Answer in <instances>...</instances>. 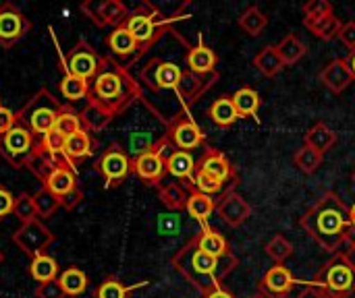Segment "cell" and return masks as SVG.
<instances>
[{
    "instance_id": "obj_55",
    "label": "cell",
    "mask_w": 355,
    "mask_h": 298,
    "mask_svg": "<svg viewBox=\"0 0 355 298\" xmlns=\"http://www.w3.org/2000/svg\"><path fill=\"white\" fill-rule=\"evenodd\" d=\"M347 64H349V71H352V77H354V83H355V50L347 54Z\"/></svg>"
},
{
    "instance_id": "obj_5",
    "label": "cell",
    "mask_w": 355,
    "mask_h": 298,
    "mask_svg": "<svg viewBox=\"0 0 355 298\" xmlns=\"http://www.w3.org/2000/svg\"><path fill=\"white\" fill-rule=\"evenodd\" d=\"M179 19H185L183 12L175 15V17H168L164 15L156 4L152 2H141L137 4L133 10H129L127 19L123 21V25L131 31V35L135 37L137 46H139V58L150 50L154 48L160 37L171 29V25Z\"/></svg>"
},
{
    "instance_id": "obj_25",
    "label": "cell",
    "mask_w": 355,
    "mask_h": 298,
    "mask_svg": "<svg viewBox=\"0 0 355 298\" xmlns=\"http://www.w3.org/2000/svg\"><path fill=\"white\" fill-rule=\"evenodd\" d=\"M158 197L162 201V205L171 212H181L187 205L189 199V185L187 183H179V180H171V183H160L158 185Z\"/></svg>"
},
{
    "instance_id": "obj_1",
    "label": "cell",
    "mask_w": 355,
    "mask_h": 298,
    "mask_svg": "<svg viewBox=\"0 0 355 298\" xmlns=\"http://www.w3.org/2000/svg\"><path fill=\"white\" fill-rule=\"evenodd\" d=\"M137 100H144L139 81L114 56H102L100 71L89 81L87 104L79 114L83 129L89 133L102 131Z\"/></svg>"
},
{
    "instance_id": "obj_46",
    "label": "cell",
    "mask_w": 355,
    "mask_h": 298,
    "mask_svg": "<svg viewBox=\"0 0 355 298\" xmlns=\"http://www.w3.org/2000/svg\"><path fill=\"white\" fill-rule=\"evenodd\" d=\"M154 139H152V135L150 133H146V131H137V133H133L131 137H129V151L127 153H131L133 158H137V156H141V153H146L148 149H152L154 147Z\"/></svg>"
},
{
    "instance_id": "obj_35",
    "label": "cell",
    "mask_w": 355,
    "mask_h": 298,
    "mask_svg": "<svg viewBox=\"0 0 355 298\" xmlns=\"http://www.w3.org/2000/svg\"><path fill=\"white\" fill-rule=\"evenodd\" d=\"M304 25H306V29H310L318 39H322V41H333V39H337L339 37V33H341V27H343V23H341V19L333 12V15H327V17H322V19H316V21H304Z\"/></svg>"
},
{
    "instance_id": "obj_11",
    "label": "cell",
    "mask_w": 355,
    "mask_h": 298,
    "mask_svg": "<svg viewBox=\"0 0 355 298\" xmlns=\"http://www.w3.org/2000/svg\"><path fill=\"white\" fill-rule=\"evenodd\" d=\"M164 137L168 139V143L175 149L189 151V153H191V149H198V147H202L206 143V135L196 124V120L187 114V110L177 112V114H173L166 120V133H164Z\"/></svg>"
},
{
    "instance_id": "obj_13",
    "label": "cell",
    "mask_w": 355,
    "mask_h": 298,
    "mask_svg": "<svg viewBox=\"0 0 355 298\" xmlns=\"http://www.w3.org/2000/svg\"><path fill=\"white\" fill-rule=\"evenodd\" d=\"M54 241H56L54 232L50 228H46V224L42 220H31L27 224H21L12 234V243L29 259H33L42 253H48V247Z\"/></svg>"
},
{
    "instance_id": "obj_58",
    "label": "cell",
    "mask_w": 355,
    "mask_h": 298,
    "mask_svg": "<svg viewBox=\"0 0 355 298\" xmlns=\"http://www.w3.org/2000/svg\"><path fill=\"white\" fill-rule=\"evenodd\" d=\"M250 298H266V297H264V295H260V292H256V295H252Z\"/></svg>"
},
{
    "instance_id": "obj_52",
    "label": "cell",
    "mask_w": 355,
    "mask_h": 298,
    "mask_svg": "<svg viewBox=\"0 0 355 298\" xmlns=\"http://www.w3.org/2000/svg\"><path fill=\"white\" fill-rule=\"evenodd\" d=\"M15 124H17V116H15V112L0 104V135H2V133H6L8 129H12Z\"/></svg>"
},
{
    "instance_id": "obj_54",
    "label": "cell",
    "mask_w": 355,
    "mask_h": 298,
    "mask_svg": "<svg viewBox=\"0 0 355 298\" xmlns=\"http://www.w3.org/2000/svg\"><path fill=\"white\" fill-rule=\"evenodd\" d=\"M297 298H324V295H322L316 286H306V288L300 292V297Z\"/></svg>"
},
{
    "instance_id": "obj_30",
    "label": "cell",
    "mask_w": 355,
    "mask_h": 298,
    "mask_svg": "<svg viewBox=\"0 0 355 298\" xmlns=\"http://www.w3.org/2000/svg\"><path fill=\"white\" fill-rule=\"evenodd\" d=\"M231 100H233V106H235L239 118L256 116L258 110H260V104H262V102H260V93H258L254 87H250V85L239 87V89L231 95Z\"/></svg>"
},
{
    "instance_id": "obj_15",
    "label": "cell",
    "mask_w": 355,
    "mask_h": 298,
    "mask_svg": "<svg viewBox=\"0 0 355 298\" xmlns=\"http://www.w3.org/2000/svg\"><path fill=\"white\" fill-rule=\"evenodd\" d=\"M31 29L29 17L21 8H17L12 2L0 4V46L4 50L12 48L17 41H21Z\"/></svg>"
},
{
    "instance_id": "obj_22",
    "label": "cell",
    "mask_w": 355,
    "mask_h": 298,
    "mask_svg": "<svg viewBox=\"0 0 355 298\" xmlns=\"http://www.w3.org/2000/svg\"><path fill=\"white\" fill-rule=\"evenodd\" d=\"M40 180H42V189H46L58 199L77 187V174L73 166H56L50 172H46Z\"/></svg>"
},
{
    "instance_id": "obj_6",
    "label": "cell",
    "mask_w": 355,
    "mask_h": 298,
    "mask_svg": "<svg viewBox=\"0 0 355 298\" xmlns=\"http://www.w3.org/2000/svg\"><path fill=\"white\" fill-rule=\"evenodd\" d=\"M64 110L67 106L58 102L46 87H42L23 104L19 112H15V116H17V124L29 129L35 137H44L46 133L54 131L56 120Z\"/></svg>"
},
{
    "instance_id": "obj_8",
    "label": "cell",
    "mask_w": 355,
    "mask_h": 298,
    "mask_svg": "<svg viewBox=\"0 0 355 298\" xmlns=\"http://www.w3.org/2000/svg\"><path fill=\"white\" fill-rule=\"evenodd\" d=\"M40 149V137H35L23 124H15L0 135V156L12 168H27Z\"/></svg>"
},
{
    "instance_id": "obj_28",
    "label": "cell",
    "mask_w": 355,
    "mask_h": 298,
    "mask_svg": "<svg viewBox=\"0 0 355 298\" xmlns=\"http://www.w3.org/2000/svg\"><path fill=\"white\" fill-rule=\"evenodd\" d=\"M27 272H29L31 280L37 282V284H46V282L58 280V274H60L56 259H54L52 255H48V253H42V255L33 257V259L29 261Z\"/></svg>"
},
{
    "instance_id": "obj_33",
    "label": "cell",
    "mask_w": 355,
    "mask_h": 298,
    "mask_svg": "<svg viewBox=\"0 0 355 298\" xmlns=\"http://www.w3.org/2000/svg\"><path fill=\"white\" fill-rule=\"evenodd\" d=\"M237 25H239V29H241L243 33H248L250 37H258V35H262V31H264L266 25H268V17H266V12H264L260 6L252 4V6H248V8L239 15Z\"/></svg>"
},
{
    "instance_id": "obj_36",
    "label": "cell",
    "mask_w": 355,
    "mask_h": 298,
    "mask_svg": "<svg viewBox=\"0 0 355 298\" xmlns=\"http://www.w3.org/2000/svg\"><path fill=\"white\" fill-rule=\"evenodd\" d=\"M252 64H254L264 77H268V79L277 77V75L285 68V64H283V60H281V56H279V52H277L275 46H264V48L254 56Z\"/></svg>"
},
{
    "instance_id": "obj_53",
    "label": "cell",
    "mask_w": 355,
    "mask_h": 298,
    "mask_svg": "<svg viewBox=\"0 0 355 298\" xmlns=\"http://www.w3.org/2000/svg\"><path fill=\"white\" fill-rule=\"evenodd\" d=\"M202 298H235V295L229 288H225L223 284H218L212 290H208L206 295H202Z\"/></svg>"
},
{
    "instance_id": "obj_20",
    "label": "cell",
    "mask_w": 355,
    "mask_h": 298,
    "mask_svg": "<svg viewBox=\"0 0 355 298\" xmlns=\"http://www.w3.org/2000/svg\"><path fill=\"white\" fill-rule=\"evenodd\" d=\"M106 46H108L110 54L116 58H129L131 64L139 60V46H137L135 37L131 35V31L123 23L106 35Z\"/></svg>"
},
{
    "instance_id": "obj_44",
    "label": "cell",
    "mask_w": 355,
    "mask_h": 298,
    "mask_svg": "<svg viewBox=\"0 0 355 298\" xmlns=\"http://www.w3.org/2000/svg\"><path fill=\"white\" fill-rule=\"evenodd\" d=\"M60 135H64V137H71L73 133H77V131H81L83 129V122H81V118H79V114L77 112H73L71 108H67L60 116H58V120H56V127H54Z\"/></svg>"
},
{
    "instance_id": "obj_14",
    "label": "cell",
    "mask_w": 355,
    "mask_h": 298,
    "mask_svg": "<svg viewBox=\"0 0 355 298\" xmlns=\"http://www.w3.org/2000/svg\"><path fill=\"white\" fill-rule=\"evenodd\" d=\"M100 60L102 56L89 46L87 39H79L62 60V73H71L75 77H81L85 81H92L96 73L100 71Z\"/></svg>"
},
{
    "instance_id": "obj_41",
    "label": "cell",
    "mask_w": 355,
    "mask_h": 298,
    "mask_svg": "<svg viewBox=\"0 0 355 298\" xmlns=\"http://www.w3.org/2000/svg\"><path fill=\"white\" fill-rule=\"evenodd\" d=\"M266 255L275 261V263H285L291 255H293V243L287 241L283 234H275L268 243H266Z\"/></svg>"
},
{
    "instance_id": "obj_56",
    "label": "cell",
    "mask_w": 355,
    "mask_h": 298,
    "mask_svg": "<svg viewBox=\"0 0 355 298\" xmlns=\"http://www.w3.org/2000/svg\"><path fill=\"white\" fill-rule=\"evenodd\" d=\"M347 255H349L352 263L355 266V239H352V241L347 243Z\"/></svg>"
},
{
    "instance_id": "obj_7",
    "label": "cell",
    "mask_w": 355,
    "mask_h": 298,
    "mask_svg": "<svg viewBox=\"0 0 355 298\" xmlns=\"http://www.w3.org/2000/svg\"><path fill=\"white\" fill-rule=\"evenodd\" d=\"M310 286H316L324 298H352L355 295V266L347 251L335 253L314 274Z\"/></svg>"
},
{
    "instance_id": "obj_38",
    "label": "cell",
    "mask_w": 355,
    "mask_h": 298,
    "mask_svg": "<svg viewBox=\"0 0 355 298\" xmlns=\"http://www.w3.org/2000/svg\"><path fill=\"white\" fill-rule=\"evenodd\" d=\"M144 284H146V282H144ZM144 284H137V286H125L119 278L108 276V278H104V280L96 286V290H94V298H129V295H131L135 288H139V286H144Z\"/></svg>"
},
{
    "instance_id": "obj_45",
    "label": "cell",
    "mask_w": 355,
    "mask_h": 298,
    "mask_svg": "<svg viewBox=\"0 0 355 298\" xmlns=\"http://www.w3.org/2000/svg\"><path fill=\"white\" fill-rule=\"evenodd\" d=\"M304 21H316V19H322L327 15H333V4L329 0H310L304 4Z\"/></svg>"
},
{
    "instance_id": "obj_34",
    "label": "cell",
    "mask_w": 355,
    "mask_h": 298,
    "mask_svg": "<svg viewBox=\"0 0 355 298\" xmlns=\"http://www.w3.org/2000/svg\"><path fill=\"white\" fill-rule=\"evenodd\" d=\"M92 135L89 131L81 129L77 133H73L71 137H67V143H64V156L75 164L79 160H85L92 156Z\"/></svg>"
},
{
    "instance_id": "obj_42",
    "label": "cell",
    "mask_w": 355,
    "mask_h": 298,
    "mask_svg": "<svg viewBox=\"0 0 355 298\" xmlns=\"http://www.w3.org/2000/svg\"><path fill=\"white\" fill-rule=\"evenodd\" d=\"M12 216L17 220H21V224H27L31 220H37L35 214V205H33V197L29 193H21L15 199V207H12Z\"/></svg>"
},
{
    "instance_id": "obj_60",
    "label": "cell",
    "mask_w": 355,
    "mask_h": 298,
    "mask_svg": "<svg viewBox=\"0 0 355 298\" xmlns=\"http://www.w3.org/2000/svg\"><path fill=\"white\" fill-rule=\"evenodd\" d=\"M354 183H355V172H354Z\"/></svg>"
},
{
    "instance_id": "obj_23",
    "label": "cell",
    "mask_w": 355,
    "mask_h": 298,
    "mask_svg": "<svg viewBox=\"0 0 355 298\" xmlns=\"http://www.w3.org/2000/svg\"><path fill=\"white\" fill-rule=\"evenodd\" d=\"M196 172V160L189 151H181V149H173L166 156V174L173 180L179 183H189L193 178Z\"/></svg>"
},
{
    "instance_id": "obj_57",
    "label": "cell",
    "mask_w": 355,
    "mask_h": 298,
    "mask_svg": "<svg viewBox=\"0 0 355 298\" xmlns=\"http://www.w3.org/2000/svg\"><path fill=\"white\" fill-rule=\"evenodd\" d=\"M349 222H352V230H354V236L352 239H355V203L349 207Z\"/></svg>"
},
{
    "instance_id": "obj_9",
    "label": "cell",
    "mask_w": 355,
    "mask_h": 298,
    "mask_svg": "<svg viewBox=\"0 0 355 298\" xmlns=\"http://www.w3.org/2000/svg\"><path fill=\"white\" fill-rule=\"evenodd\" d=\"M185 73H187V66L181 68L173 60L154 58L146 66H141V71H139V83H144L146 87H150L156 93L175 91L179 95V89H181V83L185 79Z\"/></svg>"
},
{
    "instance_id": "obj_18",
    "label": "cell",
    "mask_w": 355,
    "mask_h": 298,
    "mask_svg": "<svg viewBox=\"0 0 355 298\" xmlns=\"http://www.w3.org/2000/svg\"><path fill=\"white\" fill-rule=\"evenodd\" d=\"M216 214L220 216V220L231 226V228H239L243 226L250 216H252V205L237 193V191H229L225 193L218 201H216Z\"/></svg>"
},
{
    "instance_id": "obj_19",
    "label": "cell",
    "mask_w": 355,
    "mask_h": 298,
    "mask_svg": "<svg viewBox=\"0 0 355 298\" xmlns=\"http://www.w3.org/2000/svg\"><path fill=\"white\" fill-rule=\"evenodd\" d=\"M320 83L331 91V93H343L352 83V71L347 64V58H333L322 71H320Z\"/></svg>"
},
{
    "instance_id": "obj_17",
    "label": "cell",
    "mask_w": 355,
    "mask_h": 298,
    "mask_svg": "<svg viewBox=\"0 0 355 298\" xmlns=\"http://www.w3.org/2000/svg\"><path fill=\"white\" fill-rule=\"evenodd\" d=\"M297 280L289 272L287 266L275 263L272 268L266 270V274L258 282V292L266 298H287L289 292L295 288Z\"/></svg>"
},
{
    "instance_id": "obj_40",
    "label": "cell",
    "mask_w": 355,
    "mask_h": 298,
    "mask_svg": "<svg viewBox=\"0 0 355 298\" xmlns=\"http://www.w3.org/2000/svg\"><path fill=\"white\" fill-rule=\"evenodd\" d=\"M31 197H33V205H35L37 220H50L56 214V209H60V199L54 197L52 193H48L46 189L35 191Z\"/></svg>"
},
{
    "instance_id": "obj_32",
    "label": "cell",
    "mask_w": 355,
    "mask_h": 298,
    "mask_svg": "<svg viewBox=\"0 0 355 298\" xmlns=\"http://www.w3.org/2000/svg\"><path fill=\"white\" fill-rule=\"evenodd\" d=\"M58 284H60L64 297L77 298L81 297V295H85L89 282H87V276H85L83 270H79V268H67V270H62L58 274Z\"/></svg>"
},
{
    "instance_id": "obj_49",
    "label": "cell",
    "mask_w": 355,
    "mask_h": 298,
    "mask_svg": "<svg viewBox=\"0 0 355 298\" xmlns=\"http://www.w3.org/2000/svg\"><path fill=\"white\" fill-rule=\"evenodd\" d=\"M15 199H17V197H12V193H10L6 187H2V185H0V220H4L6 216H10V214H12Z\"/></svg>"
},
{
    "instance_id": "obj_43",
    "label": "cell",
    "mask_w": 355,
    "mask_h": 298,
    "mask_svg": "<svg viewBox=\"0 0 355 298\" xmlns=\"http://www.w3.org/2000/svg\"><path fill=\"white\" fill-rule=\"evenodd\" d=\"M64 143H67V137L60 135L56 129L50 131V133H46L44 137H40V149H42L46 156H52V158L64 153Z\"/></svg>"
},
{
    "instance_id": "obj_29",
    "label": "cell",
    "mask_w": 355,
    "mask_h": 298,
    "mask_svg": "<svg viewBox=\"0 0 355 298\" xmlns=\"http://www.w3.org/2000/svg\"><path fill=\"white\" fill-rule=\"evenodd\" d=\"M277 52H279V56H281V60H283V64L285 66H293V64H297L306 54H308V46L302 41V37L297 35V33H287L277 46Z\"/></svg>"
},
{
    "instance_id": "obj_27",
    "label": "cell",
    "mask_w": 355,
    "mask_h": 298,
    "mask_svg": "<svg viewBox=\"0 0 355 298\" xmlns=\"http://www.w3.org/2000/svg\"><path fill=\"white\" fill-rule=\"evenodd\" d=\"M187 185H189V199H187L185 212H187L191 218L200 220V222H208L210 216L216 212V199H212V197L200 193L191 183H187Z\"/></svg>"
},
{
    "instance_id": "obj_37",
    "label": "cell",
    "mask_w": 355,
    "mask_h": 298,
    "mask_svg": "<svg viewBox=\"0 0 355 298\" xmlns=\"http://www.w3.org/2000/svg\"><path fill=\"white\" fill-rule=\"evenodd\" d=\"M58 89H60L62 97L69 104H75V102L87 100V95H89V81H85L81 77H75L71 73H64L60 83H58Z\"/></svg>"
},
{
    "instance_id": "obj_2",
    "label": "cell",
    "mask_w": 355,
    "mask_h": 298,
    "mask_svg": "<svg viewBox=\"0 0 355 298\" xmlns=\"http://www.w3.org/2000/svg\"><path fill=\"white\" fill-rule=\"evenodd\" d=\"M300 228L310 234L324 251L339 253L345 243L352 241L354 230L349 222L347 203L333 191L324 193L302 218Z\"/></svg>"
},
{
    "instance_id": "obj_59",
    "label": "cell",
    "mask_w": 355,
    "mask_h": 298,
    "mask_svg": "<svg viewBox=\"0 0 355 298\" xmlns=\"http://www.w3.org/2000/svg\"><path fill=\"white\" fill-rule=\"evenodd\" d=\"M2 263H4V253L0 251V266H2Z\"/></svg>"
},
{
    "instance_id": "obj_24",
    "label": "cell",
    "mask_w": 355,
    "mask_h": 298,
    "mask_svg": "<svg viewBox=\"0 0 355 298\" xmlns=\"http://www.w3.org/2000/svg\"><path fill=\"white\" fill-rule=\"evenodd\" d=\"M193 241H196V245H198L206 255H210V257H214V259H223V257L231 255L229 241H227L216 228L206 226L202 232H198V234L193 236Z\"/></svg>"
},
{
    "instance_id": "obj_50",
    "label": "cell",
    "mask_w": 355,
    "mask_h": 298,
    "mask_svg": "<svg viewBox=\"0 0 355 298\" xmlns=\"http://www.w3.org/2000/svg\"><path fill=\"white\" fill-rule=\"evenodd\" d=\"M81 201H83V191H81L79 187H75L73 191H69L67 195L60 197V207H64L67 212H71V209H75Z\"/></svg>"
},
{
    "instance_id": "obj_47",
    "label": "cell",
    "mask_w": 355,
    "mask_h": 298,
    "mask_svg": "<svg viewBox=\"0 0 355 298\" xmlns=\"http://www.w3.org/2000/svg\"><path fill=\"white\" fill-rule=\"evenodd\" d=\"M181 232V220L175 212L158 216V234L160 236H177Z\"/></svg>"
},
{
    "instance_id": "obj_51",
    "label": "cell",
    "mask_w": 355,
    "mask_h": 298,
    "mask_svg": "<svg viewBox=\"0 0 355 298\" xmlns=\"http://www.w3.org/2000/svg\"><path fill=\"white\" fill-rule=\"evenodd\" d=\"M339 39H341V44L349 50V52H354L355 50V21H349V23H343V27H341V33H339Z\"/></svg>"
},
{
    "instance_id": "obj_10",
    "label": "cell",
    "mask_w": 355,
    "mask_h": 298,
    "mask_svg": "<svg viewBox=\"0 0 355 298\" xmlns=\"http://www.w3.org/2000/svg\"><path fill=\"white\" fill-rule=\"evenodd\" d=\"M175 147L168 143L166 137H160L152 149H148L146 153L133 158V172L137 174L139 180H144L146 185L158 187L160 183H164L166 176V156L173 151Z\"/></svg>"
},
{
    "instance_id": "obj_12",
    "label": "cell",
    "mask_w": 355,
    "mask_h": 298,
    "mask_svg": "<svg viewBox=\"0 0 355 298\" xmlns=\"http://www.w3.org/2000/svg\"><path fill=\"white\" fill-rule=\"evenodd\" d=\"M131 166H133L131 156L119 143H112L108 149L102 151V156L98 158L94 168H96V172L102 174L106 189H114V187H121L127 180V176L133 172Z\"/></svg>"
},
{
    "instance_id": "obj_48",
    "label": "cell",
    "mask_w": 355,
    "mask_h": 298,
    "mask_svg": "<svg viewBox=\"0 0 355 298\" xmlns=\"http://www.w3.org/2000/svg\"><path fill=\"white\" fill-rule=\"evenodd\" d=\"M35 298H67L58 280H52V282H46V284H37L35 288Z\"/></svg>"
},
{
    "instance_id": "obj_31",
    "label": "cell",
    "mask_w": 355,
    "mask_h": 298,
    "mask_svg": "<svg viewBox=\"0 0 355 298\" xmlns=\"http://www.w3.org/2000/svg\"><path fill=\"white\" fill-rule=\"evenodd\" d=\"M208 116H210V120H212L216 127H220V129H229V127L239 118V114H237V110H235V106H233L231 95H220V97H216V100L210 104V108H208Z\"/></svg>"
},
{
    "instance_id": "obj_26",
    "label": "cell",
    "mask_w": 355,
    "mask_h": 298,
    "mask_svg": "<svg viewBox=\"0 0 355 298\" xmlns=\"http://www.w3.org/2000/svg\"><path fill=\"white\" fill-rule=\"evenodd\" d=\"M335 143H337V133H335L327 122H322V120L316 122V124H312V127L308 129L306 137H304V145L316 149V151L322 153V156H324L329 149H333Z\"/></svg>"
},
{
    "instance_id": "obj_21",
    "label": "cell",
    "mask_w": 355,
    "mask_h": 298,
    "mask_svg": "<svg viewBox=\"0 0 355 298\" xmlns=\"http://www.w3.org/2000/svg\"><path fill=\"white\" fill-rule=\"evenodd\" d=\"M185 48H187V52H185V66L191 73H196V75H212V73H216L218 58H216V52L210 46H206L200 39L198 46H187L185 44Z\"/></svg>"
},
{
    "instance_id": "obj_4",
    "label": "cell",
    "mask_w": 355,
    "mask_h": 298,
    "mask_svg": "<svg viewBox=\"0 0 355 298\" xmlns=\"http://www.w3.org/2000/svg\"><path fill=\"white\" fill-rule=\"evenodd\" d=\"M189 183L200 193L214 199L216 195L223 197L225 193L233 191V185L239 183V172L220 149L206 147L202 158L196 162V172Z\"/></svg>"
},
{
    "instance_id": "obj_3",
    "label": "cell",
    "mask_w": 355,
    "mask_h": 298,
    "mask_svg": "<svg viewBox=\"0 0 355 298\" xmlns=\"http://www.w3.org/2000/svg\"><path fill=\"white\" fill-rule=\"evenodd\" d=\"M171 263L196 290H200V295H206L214 286L223 284V280L239 266V259L233 253L223 259H214L206 255L191 236L173 255Z\"/></svg>"
},
{
    "instance_id": "obj_39",
    "label": "cell",
    "mask_w": 355,
    "mask_h": 298,
    "mask_svg": "<svg viewBox=\"0 0 355 298\" xmlns=\"http://www.w3.org/2000/svg\"><path fill=\"white\" fill-rule=\"evenodd\" d=\"M293 162H295V166H297L300 172H304L306 176H310V174H314V172L320 170V166L324 164V156L318 153L316 149L304 145V147H300V149L295 151Z\"/></svg>"
},
{
    "instance_id": "obj_16",
    "label": "cell",
    "mask_w": 355,
    "mask_h": 298,
    "mask_svg": "<svg viewBox=\"0 0 355 298\" xmlns=\"http://www.w3.org/2000/svg\"><path fill=\"white\" fill-rule=\"evenodd\" d=\"M81 10L92 19L94 25L112 29L119 27L129 15V8L121 0H87L81 4Z\"/></svg>"
}]
</instances>
